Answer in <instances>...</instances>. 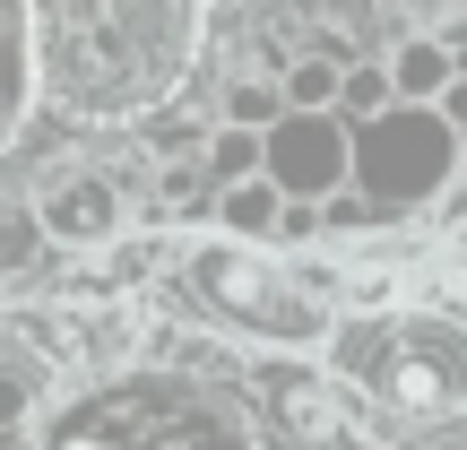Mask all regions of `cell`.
Instances as JSON below:
<instances>
[{"instance_id": "6da1fadb", "label": "cell", "mask_w": 467, "mask_h": 450, "mask_svg": "<svg viewBox=\"0 0 467 450\" xmlns=\"http://www.w3.org/2000/svg\"><path fill=\"white\" fill-rule=\"evenodd\" d=\"M104 217H113V200H104L96 183H87V191H69V200L52 208V225H61V234H104Z\"/></svg>"}]
</instances>
